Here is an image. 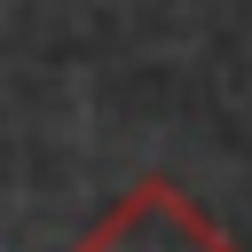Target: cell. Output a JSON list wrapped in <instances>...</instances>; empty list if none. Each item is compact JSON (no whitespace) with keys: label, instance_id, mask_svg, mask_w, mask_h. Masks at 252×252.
I'll return each instance as SVG.
<instances>
[{"label":"cell","instance_id":"6da1fadb","mask_svg":"<svg viewBox=\"0 0 252 252\" xmlns=\"http://www.w3.org/2000/svg\"><path fill=\"white\" fill-rule=\"evenodd\" d=\"M71 252H236V244L220 236V220H213L181 181L142 173V181H126V189L102 205V220H94Z\"/></svg>","mask_w":252,"mask_h":252}]
</instances>
